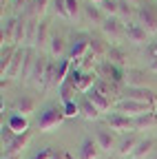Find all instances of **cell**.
<instances>
[{"label": "cell", "instance_id": "obj_5", "mask_svg": "<svg viewBox=\"0 0 157 159\" xmlns=\"http://www.w3.org/2000/svg\"><path fill=\"white\" fill-rule=\"evenodd\" d=\"M104 122H106V128H111L113 133H120V135L135 133L133 117H128V115H122V113H111V115H106Z\"/></svg>", "mask_w": 157, "mask_h": 159}, {"label": "cell", "instance_id": "obj_7", "mask_svg": "<svg viewBox=\"0 0 157 159\" xmlns=\"http://www.w3.org/2000/svg\"><path fill=\"white\" fill-rule=\"evenodd\" d=\"M115 111L122 113V115H128V117H140V115L150 113L153 108H150L148 104H142V102H135V99L124 97V99H120V102L115 104Z\"/></svg>", "mask_w": 157, "mask_h": 159}, {"label": "cell", "instance_id": "obj_1", "mask_svg": "<svg viewBox=\"0 0 157 159\" xmlns=\"http://www.w3.org/2000/svg\"><path fill=\"white\" fill-rule=\"evenodd\" d=\"M100 29H102L104 40L111 42V47H120L122 40H126V22L120 18H106Z\"/></svg>", "mask_w": 157, "mask_h": 159}, {"label": "cell", "instance_id": "obj_34", "mask_svg": "<svg viewBox=\"0 0 157 159\" xmlns=\"http://www.w3.org/2000/svg\"><path fill=\"white\" fill-rule=\"evenodd\" d=\"M67 9H69V16H71V22L80 18V0H67Z\"/></svg>", "mask_w": 157, "mask_h": 159}, {"label": "cell", "instance_id": "obj_39", "mask_svg": "<svg viewBox=\"0 0 157 159\" xmlns=\"http://www.w3.org/2000/svg\"><path fill=\"white\" fill-rule=\"evenodd\" d=\"M148 71H150V73H157V60H153V62L148 64Z\"/></svg>", "mask_w": 157, "mask_h": 159}, {"label": "cell", "instance_id": "obj_41", "mask_svg": "<svg viewBox=\"0 0 157 159\" xmlns=\"http://www.w3.org/2000/svg\"><path fill=\"white\" fill-rule=\"evenodd\" d=\"M89 2H91V5H97V7H100V5L104 2V0H89Z\"/></svg>", "mask_w": 157, "mask_h": 159}, {"label": "cell", "instance_id": "obj_3", "mask_svg": "<svg viewBox=\"0 0 157 159\" xmlns=\"http://www.w3.org/2000/svg\"><path fill=\"white\" fill-rule=\"evenodd\" d=\"M97 80H100V77H97V73H82L80 69L73 66V71H71V75H69L67 82H71L77 93H89V91L95 89Z\"/></svg>", "mask_w": 157, "mask_h": 159}, {"label": "cell", "instance_id": "obj_4", "mask_svg": "<svg viewBox=\"0 0 157 159\" xmlns=\"http://www.w3.org/2000/svg\"><path fill=\"white\" fill-rule=\"evenodd\" d=\"M89 53H91V38L89 35H75L69 42L67 57L71 60V62H80V60H84Z\"/></svg>", "mask_w": 157, "mask_h": 159}, {"label": "cell", "instance_id": "obj_26", "mask_svg": "<svg viewBox=\"0 0 157 159\" xmlns=\"http://www.w3.org/2000/svg\"><path fill=\"white\" fill-rule=\"evenodd\" d=\"M97 150H100L97 142L86 137L84 142L80 144V159H97Z\"/></svg>", "mask_w": 157, "mask_h": 159}, {"label": "cell", "instance_id": "obj_30", "mask_svg": "<svg viewBox=\"0 0 157 159\" xmlns=\"http://www.w3.org/2000/svg\"><path fill=\"white\" fill-rule=\"evenodd\" d=\"M80 115H82L84 119H91V122H93V119H97V117H100L102 113L97 111V108H95V106H93V104L89 102V99L84 97L82 102H80Z\"/></svg>", "mask_w": 157, "mask_h": 159}, {"label": "cell", "instance_id": "obj_29", "mask_svg": "<svg viewBox=\"0 0 157 159\" xmlns=\"http://www.w3.org/2000/svg\"><path fill=\"white\" fill-rule=\"evenodd\" d=\"M102 13L106 18H120V9H122V0H104L100 5Z\"/></svg>", "mask_w": 157, "mask_h": 159}, {"label": "cell", "instance_id": "obj_20", "mask_svg": "<svg viewBox=\"0 0 157 159\" xmlns=\"http://www.w3.org/2000/svg\"><path fill=\"white\" fill-rule=\"evenodd\" d=\"M95 142H97V146H100V150H106V152H109V150L115 146V137H113L111 128H97Z\"/></svg>", "mask_w": 157, "mask_h": 159}, {"label": "cell", "instance_id": "obj_21", "mask_svg": "<svg viewBox=\"0 0 157 159\" xmlns=\"http://www.w3.org/2000/svg\"><path fill=\"white\" fill-rule=\"evenodd\" d=\"M133 124H135V130H148V128H155V126H157V113L150 111V113H146V115L133 117Z\"/></svg>", "mask_w": 157, "mask_h": 159}, {"label": "cell", "instance_id": "obj_9", "mask_svg": "<svg viewBox=\"0 0 157 159\" xmlns=\"http://www.w3.org/2000/svg\"><path fill=\"white\" fill-rule=\"evenodd\" d=\"M126 42L137 44V47H144L148 42V31L140 25V22H126Z\"/></svg>", "mask_w": 157, "mask_h": 159}, {"label": "cell", "instance_id": "obj_42", "mask_svg": "<svg viewBox=\"0 0 157 159\" xmlns=\"http://www.w3.org/2000/svg\"><path fill=\"white\" fill-rule=\"evenodd\" d=\"M2 159H22V155H11V157H2Z\"/></svg>", "mask_w": 157, "mask_h": 159}, {"label": "cell", "instance_id": "obj_32", "mask_svg": "<svg viewBox=\"0 0 157 159\" xmlns=\"http://www.w3.org/2000/svg\"><path fill=\"white\" fill-rule=\"evenodd\" d=\"M53 9H55V13H58L60 20L71 22V16H69V9H67V0H53Z\"/></svg>", "mask_w": 157, "mask_h": 159}, {"label": "cell", "instance_id": "obj_36", "mask_svg": "<svg viewBox=\"0 0 157 159\" xmlns=\"http://www.w3.org/2000/svg\"><path fill=\"white\" fill-rule=\"evenodd\" d=\"M55 155H58V152H55L53 148H49V146H47V148H42L40 152H38V155H35L33 159H53Z\"/></svg>", "mask_w": 157, "mask_h": 159}, {"label": "cell", "instance_id": "obj_15", "mask_svg": "<svg viewBox=\"0 0 157 159\" xmlns=\"http://www.w3.org/2000/svg\"><path fill=\"white\" fill-rule=\"evenodd\" d=\"M49 53H51V57H67V53H69V42L64 40V35H51V40H49Z\"/></svg>", "mask_w": 157, "mask_h": 159}, {"label": "cell", "instance_id": "obj_28", "mask_svg": "<svg viewBox=\"0 0 157 159\" xmlns=\"http://www.w3.org/2000/svg\"><path fill=\"white\" fill-rule=\"evenodd\" d=\"M155 146H157L155 139H142V142L137 144V148H135V152H133L131 157H135V159H144L146 155H150V152L155 150Z\"/></svg>", "mask_w": 157, "mask_h": 159}, {"label": "cell", "instance_id": "obj_11", "mask_svg": "<svg viewBox=\"0 0 157 159\" xmlns=\"http://www.w3.org/2000/svg\"><path fill=\"white\" fill-rule=\"evenodd\" d=\"M86 99H89V102H91L97 111H100V113H109V111L115 108V104H117L115 99H111L109 95H104V93H100V91H95V89L86 93Z\"/></svg>", "mask_w": 157, "mask_h": 159}, {"label": "cell", "instance_id": "obj_2", "mask_svg": "<svg viewBox=\"0 0 157 159\" xmlns=\"http://www.w3.org/2000/svg\"><path fill=\"white\" fill-rule=\"evenodd\" d=\"M64 111L62 106H47L40 115V119H38V130L40 133H53L58 130V126H60L64 122Z\"/></svg>", "mask_w": 157, "mask_h": 159}, {"label": "cell", "instance_id": "obj_40", "mask_svg": "<svg viewBox=\"0 0 157 159\" xmlns=\"http://www.w3.org/2000/svg\"><path fill=\"white\" fill-rule=\"evenodd\" d=\"M53 159H71V157H69V155H67V152H60V155H55V157H53Z\"/></svg>", "mask_w": 157, "mask_h": 159}, {"label": "cell", "instance_id": "obj_16", "mask_svg": "<svg viewBox=\"0 0 157 159\" xmlns=\"http://www.w3.org/2000/svg\"><path fill=\"white\" fill-rule=\"evenodd\" d=\"M109 42H106V40L104 38H91V55L97 60V62H104V60H106V55H109Z\"/></svg>", "mask_w": 157, "mask_h": 159}, {"label": "cell", "instance_id": "obj_13", "mask_svg": "<svg viewBox=\"0 0 157 159\" xmlns=\"http://www.w3.org/2000/svg\"><path fill=\"white\" fill-rule=\"evenodd\" d=\"M29 139H31V130H29V133H22V135H16V137H13V142H11L9 146L2 148V157L22 155V150H25L27 144H29Z\"/></svg>", "mask_w": 157, "mask_h": 159}, {"label": "cell", "instance_id": "obj_33", "mask_svg": "<svg viewBox=\"0 0 157 159\" xmlns=\"http://www.w3.org/2000/svg\"><path fill=\"white\" fill-rule=\"evenodd\" d=\"M62 111H64V117H77L80 115V102H69V104H62Z\"/></svg>", "mask_w": 157, "mask_h": 159}, {"label": "cell", "instance_id": "obj_25", "mask_svg": "<svg viewBox=\"0 0 157 159\" xmlns=\"http://www.w3.org/2000/svg\"><path fill=\"white\" fill-rule=\"evenodd\" d=\"M95 91H100V93H104V95H109L111 99H115V102H120V84H113V82H109V80H97V84H95Z\"/></svg>", "mask_w": 157, "mask_h": 159}, {"label": "cell", "instance_id": "obj_6", "mask_svg": "<svg viewBox=\"0 0 157 159\" xmlns=\"http://www.w3.org/2000/svg\"><path fill=\"white\" fill-rule=\"evenodd\" d=\"M137 22L148 31V35H157V7L144 5L142 9H137Z\"/></svg>", "mask_w": 157, "mask_h": 159}, {"label": "cell", "instance_id": "obj_22", "mask_svg": "<svg viewBox=\"0 0 157 159\" xmlns=\"http://www.w3.org/2000/svg\"><path fill=\"white\" fill-rule=\"evenodd\" d=\"M82 11H84V16H86V22L89 25H100L102 27V22L106 20V16L102 13V9L97 7V5H86V7H82Z\"/></svg>", "mask_w": 157, "mask_h": 159}, {"label": "cell", "instance_id": "obj_24", "mask_svg": "<svg viewBox=\"0 0 157 159\" xmlns=\"http://www.w3.org/2000/svg\"><path fill=\"white\" fill-rule=\"evenodd\" d=\"M140 142H142V139L137 137L135 133H128V135H126V137L122 139V142H120V148H117V152H120L122 157H126V155H133Z\"/></svg>", "mask_w": 157, "mask_h": 159}, {"label": "cell", "instance_id": "obj_12", "mask_svg": "<svg viewBox=\"0 0 157 159\" xmlns=\"http://www.w3.org/2000/svg\"><path fill=\"white\" fill-rule=\"evenodd\" d=\"M35 108H38V99L33 95H20L13 102V113L25 115V117H29L31 113H35Z\"/></svg>", "mask_w": 157, "mask_h": 159}, {"label": "cell", "instance_id": "obj_10", "mask_svg": "<svg viewBox=\"0 0 157 159\" xmlns=\"http://www.w3.org/2000/svg\"><path fill=\"white\" fill-rule=\"evenodd\" d=\"M47 66H49V60L44 55H38L35 57V64L31 69V75H29V84H33L35 89L42 91V82H44V73H47Z\"/></svg>", "mask_w": 157, "mask_h": 159}, {"label": "cell", "instance_id": "obj_38", "mask_svg": "<svg viewBox=\"0 0 157 159\" xmlns=\"http://www.w3.org/2000/svg\"><path fill=\"white\" fill-rule=\"evenodd\" d=\"M122 2H126V5H128L131 9H135V11H137V9H142V7L146 5L144 0H122Z\"/></svg>", "mask_w": 157, "mask_h": 159}, {"label": "cell", "instance_id": "obj_37", "mask_svg": "<svg viewBox=\"0 0 157 159\" xmlns=\"http://www.w3.org/2000/svg\"><path fill=\"white\" fill-rule=\"evenodd\" d=\"M146 55L150 57V62H153V60H157V42H150V44L146 47Z\"/></svg>", "mask_w": 157, "mask_h": 159}, {"label": "cell", "instance_id": "obj_18", "mask_svg": "<svg viewBox=\"0 0 157 159\" xmlns=\"http://www.w3.org/2000/svg\"><path fill=\"white\" fill-rule=\"evenodd\" d=\"M7 126L16 133V135H22V133H29V117H25V115H18V113H13L9 119H7Z\"/></svg>", "mask_w": 157, "mask_h": 159}, {"label": "cell", "instance_id": "obj_44", "mask_svg": "<svg viewBox=\"0 0 157 159\" xmlns=\"http://www.w3.org/2000/svg\"><path fill=\"white\" fill-rule=\"evenodd\" d=\"M131 159H135V157H131Z\"/></svg>", "mask_w": 157, "mask_h": 159}, {"label": "cell", "instance_id": "obj_23", "mask_svg": "<svg viewBox=\"0 0 157 159\" xmlns=\"http://www.w3.org/2000/svg\"><path fill=\"white\" fill-rule=\"evenodd\" d=\"M49 20H40V25H38V31H35V42L33 47L35 49H44L49 47Z\"/></svg>", "mask_w": 157, "mask_h": 159}, {"label": "cell", "instance_id": "obj_19", "mask_svg": "<svg viewBox=\"0 0 157 159\" xmlns=\"http://www.w3.org/2000/svg\"><path fill=\"white\" fill-rule=\"evenodd\" d=\"M126 60H128V53L124 51V47H122V44H120V47H111V49H109L106 62H111V64H115V66L124 69V66H126Z\"/></svg>", "mask_w": 157, "mask_h": 159}, {"label": "cell", "instance_id": "obj_14", "mask_svg": "<svg viewBox=\"0 0 157 159\" xmlns=\"http://www.w3.org/2000/svg\"><path fill=\"white\" fill-rule=\"evenodd\" d=\"M22 66H25V47L16 51V55L11 60V66L5 73V80H18V77L22 75Z\"/></svg>", "mask_w": 157, "mask_h": 159}, {"label": "cell", "instance_id": "obj_43", "mask_svg": "<svg viewBox=\"0 0 157 159\" xmlns=\"http://www.w3.org/2000/svg\"><path fill=\"white\" fill-rule=\"evenodd\" d=\"M155 113H157V108H155Z\"/></svg>", "mask_w": 157, "mask_h": 159}, {"label": "cell", "instance_id": "obj_31", "mask_svg": "<svg viewBox=\"0 0 157 159\" xmlns=\"http://www.w3.org/2000/svg\"><path fill=\"white\" fill-rule=\"evenodd\" d=\"M77 91H75V86L71 84V82H64L62 86H60V99H62V104H69V102H75V95Z\"/></svg>", "mask_w": 157, "mask_h": 159}, {"label": "cell", "instance_id": "obj_8", "mask_svg": "<svg viewBox=\"0 0 157 159\" xmlns=\"http://www.w3.org/2000/svg\"><path fill=\"white\" fill-rule=\"evenodd\" d=\"M97 77L109 80L113 84H122V82H126V71L104 60V62H100V66H97Z\"/></svg>", "mask_w": 157, "mask_h": 159}, {"label": "cell", "instance_id": "obj_35", "mask_svg": "<svg viewBox=\"0 0 157 159\" xmlns=\"http://www.w3.org/2000/svg\"><path fill=\"white\" fill-rule=\"evenodd\" d=\"M13 137H16V133H13L7 124H2V148H5V146H9V144L13 142Z\"/></svg>", "mask_w": 157, "mask_h": 159}, {"label": "cell", "instance_id": "obj_17", "mask_svg": "<svg viewBox=\"0 0 157 159\" xmlns=\"http://www.w3.org/2000/svg\"><path fill=\"white\" fill-rule=\"evenodd\" d=\"M126 84H128V89H146L148 77H146L144 71L131 69V71H126Z\"/></svg>", "mask_w": 157, "mask_h": 159}, {"label": "cell", "instance_id": "obj_27", "mask_svg": "<svg viewBox=\"0 0 157 159\" xmlns=\"http://www.w3.org/2000/svg\"><path fill=\"white\" fill-rule=\"evenodd\" d=\"M18 49H20V47H13V44L2 47V55H0V71H2V77H5V73H7V69L11 66V60H13V55H16Z\"/></svg>", "mask_w": 157, "mask_h": 159}]
</instances>
